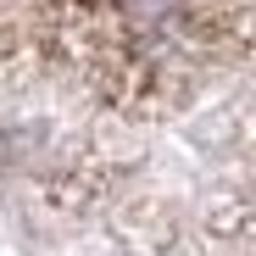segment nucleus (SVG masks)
<instances>
[{"label":"nucleus","instance_id":"f257e3e1","mask_svg":"<svg viewBox=\"0 0 256 256\" xmlns=\"http://www.w3.org/2000/svg\"><path fill=\"white\" fill-rule=\"evenodd\" d=\"M50 39L117 106H173L245 50V0H45Z\"/></svg>","mask_w":256,"mask_h":256}]
</instances>
